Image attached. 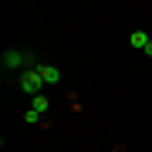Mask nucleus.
<instances>
[{
  "label": "nucleus",
  "instance_id": "7ed1b4c3",
  "mask_svg": "<svg viewBox=\"0 0 152 152\" xmlns=\"http://www.w3.org/2000/svg\"><path fill=\"white\" fill-rule=\"evenodd\" d=\"M129 44H132V48H139V51H145V48H149V34H145V31L129 34Z\"/></svg>",
  "mask_w": 152,
  "mask_h": 152
},
{
  "label": "nucleus",
  "instance_id": "423d86ee",
  "mask_svg": "<svg viewBox=\"0 0 152 152\" xmlns=\"http://www.w3.org/2000/svg\"><path fill=\"white\" fill-rule=\"evenodd\" d=\"M51 152H54V149H51Z\"/></svg>",
  "mask_w": 152,
  "mask_h": 152
},
{
  "label": "nucleus",
  "instance_id": "f03ea898",
  "mask_svg": "<svg viewBox=\"0 0 152 152\" xmlns=\"http://www.w3.org/2000/svg\"><path fill=\"white\" fill-rule=\"evenodd\" d=\"M37 71H41L44 85H54V81H61V71H58L54 64H37Z\"/></svg>",
  "mask_w": 152,
  "mask_h": 152
},
{
  "label": "nucleus",
  "instance_id": "20e7f679",
  "mask_svg": "<svg viewBox=\"0 0 152 152\" xmlns=\"http://www.w3.org/2000/svg\"><path fill=\"white\" fill-rule=\"evenodd\" d=\"M20 61H27V54H20V51H7V54H4V68L10 71V68L20 64Z\"/></svg>",
  "mask_w": 152,
  "mask_h": 152
},
{
  "label": "nucleus",
  "instance_id": "39448f33",
  "mask_svg": "<svg viewBox=\"0 0 152 152\" xmlns=\"http://www.w3.org/2000/svg\"><path fill=\"white\" fill-rule=\"evenodd\" d=\"M34 112H37V115H44V112H48V98H44V95H37V98H34Z\"/></svg>",
  "mask_w": 152,
  "mask_h": 152
},
{
  "label": "nucleus",
  "instance_id": "f257e3e1",
  "mask_svg": "<svg viewBox=\"0 0 152 152\" xmlns=\"http://www.w3.org/2000/svg\"><path fill=\"white\" fill-rule=\"evenodd\" d=\"M41 88H44V78H41V71H37V68H31V71H24V75H20V91H27V95L37 98V95H41Z\"/></svg>",
  "mask_w": 152,
  "mask_h": 152
}]
</instances>
